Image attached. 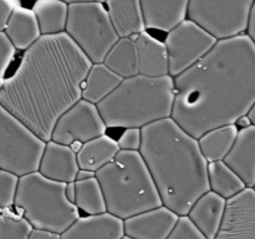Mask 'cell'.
<instances>
[{"instance_id":"obj_29","label":"cell","mask_w":255,"mask_h":239,"mask_svg":"<svg viewBox=\"0 0 255 239\" xmlns=\"http://www.w3.org/2000/svg\"><path fill=\"white\" fill-rule=\"evenodd\" d=\"M34 227L22 216L0 213V239H29Z\"/></svg>"},{"instance_id":"obj_3","label":"cell","mask_w":255,"mask_h":239,"mask_svg":"<svg viewBox=\"0 0 255 239\" xmlns=\"http://www.w3.org/2000/svg\"><path fill=\"white\" fill-rule=\"evenodd\" d=\"M142 134L139 153L151 172L162 203L179 217L188 216L197 199L211 191L208 162L198 139L172 117L143 127Z\"/></svg>"},{"instance_id":"obj_36","label":"cell","mask_w":255,"mask_h":239,"mask_svg":"<svg viewBox=\"0 0 255 239\" xmlns=\"http://www.w3.org/2000/svg\"><path fill=\"white\" fill-rule=\"evenodd\" d=\"M246 34L251 37V40L253 41L254 46H255V2L253 5V9H252L251 12V17H249V22H248V27H247Z\"/></svg>"},{"instance_id":"obj_8","label":"cell","mask_w":255,"mask_h":239,"mask_svg":"<svg viewBox=\"0 0 255 239\" xmlns=\"http://www.w3.org/2000/svg\"><path fill=\"white\" fill-rule=\"evenodd\" d=\"M45 144L0 104V168L19 177L39 171Z\"/></svg>"},{"instance_id":"obj_27","label":"cell","mask_w":255,"mask_h":239,"mask_svg":"<svg viewBox=\"0 0 255 239\" xmlns=\"http://www.w3.org/2000/svg\"><path fill=\"white\" fill-rule=\"evenodd\" d=\"M209 188L224 199L236 196L247 188L243 179L224 161L208 163Z\"/></svg>"},{"instance_id":"obj_10","label":"cell","mask_w":255,"mask_h":239,"mask_svg":"<svg viewBox=\"0 0 255 239\" xmlns=\"http://www.w3.org/2000/svg\"><path fill=\"white\" fill-rule=\"evenodd\" d=\"M218 40L203 27L186 19L168 32L166 37L169 75L177 77L206 56Z\"/></svg>"},{"instance_id":"obj_40","label":"cell","mask_w":255,"mask_h":239,"mask_svg":"<svg viewBox=\"0 0 255 239\" xmlns=\"http://www.w3.org/2000/svg\"><path fill=\"white\" fill-rule=\"evenodd\" d=\"M247 116H248V119H249V121H251L252 126H255V102L253 105H252L251 110L248 111Z\"/></svg>"},{"instance_id":"obj_19","label":"cell","mask_w":255,"mask_h":239,"mask_svg":"<svg viewBox=\"0 0 255 239\" xmlns=\"http://www.w3.org/2000/svg\"><path fill=\"white\" fill-rule=\"evenodd\" d=\"M138 52L139 74L149 77L169 75L168 54L164 42L147 31L133 36Z\"/></svg>"},{"instance_id":"obj_42","label":"cell","mask_w":255,"mask_h":239,"mask_svg":"<svg viewBox=\"0 0 255 239\" xmlns=\"http://www.w3.org/2000/svg\"><path fill=\"white\" fill-rule=\"evenodd\" d=\"M121 239H134V238H132V237H128V236H124Z\"/></svg>"},{"instance_id":"obj_35","label":"cell","mask_w":255,"mask_h":239,"mask_svg":"<svg viewBox=\"0 0 255 239\" xmlns=\"http://www.w3.org/2000/svg\"><path fill=\"white\" fill-rule=\"evenodd\" d=\"M29 239H61V234L46 229H32Z\"/></svg>"},{"instance_id":"obj_37","label":"cell","mask_w":255,"mask_h":239,"mask_svg":"<svg viewBox=\"0 0 255 239\" xmlns=\"http://www.w3.org/2000/svg\"><path fill=\"white\" fill-rule=\"evenodd\" d=\"M66 197L69 198V201H71L75 204V198H76V186H75V182L66 183Z\"/></svg>"},{"instance_id":"obj_7","label":"cell","mask_w":255,"mask_h":239,"mask_svg":"<svg viewBox=\"0 0 255 239\" xmlns=\"http://www.w3.org/2000/svg\"><path fill=\"white\" fill-rule=\"evenodd\" d=\"M67 35L91 60L101 64L120 40L106 6L101 2H80L69 5Z\"/></svg>"},{"instance_id":"obj_25","label":"cell","mask_w":255,"mask_h":239,"mask_svg":"<svg viewBox=\"0 0 255 239\" xmlns=\"http://www.w3.org/2000/svg\"><path fill=\"white\" fill-rule=\"evenodd\" d=\"M124 79L110 70L104 62L92 64L82 87V99L97 105L106 99Z\"/></svg>"},{"instance_id":"obj_26","label":"cell","mask_w":255,"mask_h":239,"mask_svg":"<svg viewBox=\"0 0 255 239\" xmlns=\"http://www.w3.org/2000/svg\"><path fill=\"white\" fill-rule=\"evenodd\" d=\"M32 11L42 35H57L66 30L69 4L62 0H35Z\"/></svg>"},{"instance_id":"obj_1","label":"cell","mask_w":255,"mask_h":239,"mask_svg":"<svg viewBox=\"0 0 255 239\" xmlns=\"http://www.w3.org/2000/svg\"><path fill=\"white\" fill-rule=\"evenodd\" d=\"M92 62L66 34L42 35L16 71L0 81V104L45 142L60 117L82 99Z\"/></svg>"},{"instance_id":"obj_9","label":"cell","mask_w":255,"mask_h":239,"mask_svg":"<svg viewBox=\"0 0 255 239\" xmlns=\"http://www.w3.org/2000/svg\"><path fill=\"white\" fill-rule=\"evenodd\" d=\"M254 0H191L187 19L217 40L246 34Z\"/></svg>"},{"instance_id":"obj_11","label":"cell","mask_w":255,"mask_h":239,"mask_svg":"<svg viewBox=\"0 0 255 239\" xmlns=\"http://www.w3.org/2000/svg\"><path fill=\"white\" fill-rule=\"evenodd\" d=\"M106 129L97 105L81 99L60 117L55 124L51 141L65 146L76 141L86 143L106 134Z\"/></svg>"},{"instance_id":"obj_12","label":"cell","mask_w":255,"mask_h":239,"mask_svg":"<svg viewBox=\"0 0 255 239\" xmlns=\"http://www.w3.org/2000/svg\"><path fill=\"white\" fill-rule=\"evenodd\" d=\"M214 239H255V191L252 187L227 199Z\"/></svg>"},{"instance_id":"obj_23","label":"cell","mask_w":255,"mask_h":239,"mask_svg":"<svg viewBox=\"0 0 255 239\" xmlns=\"http://www.w3.org/2000/svg\"><path fill=\"white\" fill-rule=\"evenodd\" d=\"M120 151L119 143L112 137L107 134L100 136L82 144V148L77 153L79 167L96 173L114 161Z\"/></svg>"},{"instance_id":"obj_38","label":"cell","mask_w":255,"mask_h":239,"mask_svg":"<svg viewBox=\"0 0 255 239\" xmlns=\"http://www.w3.org/2000/svg\"><path fill=\"white\" fill-rule=\"evenodd\" d=\"M92 177H96V173L92 171H87V169H79V173L76 176V181H84V179L92 178Z\"/></svg>"},{"instance_id":"obj_43","label":"cell","mask_w":255,"mask_h":239,"mask_svg":"<svg viewBox=\"0 0 255 239\" xmlns=\"http://www.w3.org/2000/svg\"><path fill=\"white\" fill-rule=\"evenodd\" d=\"M252 188H253V189H254V191H255V184H254V186H253V187H252Z\"/></svg>"},{"instance_id":"obj_13","label":"cell","mask_w":255,"mask_h":239,"mask_svg":"<svg viewBox=\"0 0 255 239\" xmlns=\"http://www.w3.org/2000/svg\"><path fill=\"white\" fill-rule=\"evenodd\" d=\"M178 219V214L166 206L157 207L124 219L125 236L134 239H167Z\"/></svg>"},{"instance_id":"obj_30","label":"cell","mask_w":255,"mask_h":239,"mask_svg":"<svg viewBox=\"0 0 255 239\" xmlns=\"http://www.w3.org/2000/svg\"><path fill=\"white\" fill-rule=\"evenodd\" d=\"M20 177L12 172L0 169V209L15 206Z\"/></svg>"},{"instance_id":"obj_41","label":"cell","mask_w":255,"mask_h":239,"mask_svg":"<svg viewBox=\"0 0 255 239\" xmlns=\"http://www.w3.org/2000/svg\"><path fill=\"white\" fill-rule=\"evenodd\" d=\"M82 144H84V143H81V142L76 141V142H74V143H72V144H70V147H71L72 151H74L75 153L77 154L80 152V149L82 148Z\"/></svg>"},{"instance_id":"obj_34","label":"cell","mask_w":255,"mask_h":239,"mask_svg":"<svg viewBox=\"0 0 255 239\" xmlns=\"http://www.w3.org/2000/svg\"><path fill=\"white\" fill-rule=\"evenodd\" d=\"M21 6L20 0H0V32L5 31L12 12Z\"/></svg>"},{"instance_id":"obj_15","label":"cell","mask_w":255,"mask_h":239,"mask_svg":"<svg viewBox=\"0 0 255 239\" xmlns=\"http://www.w3.org/2000/svg\"><path fill=\"white\" fill-rule=\"evenodd\" d=\"M124 236V219L106 212L80 217L61 233V239H121Z\"/></svg>"},{"instance_id":"obj_2","label":"cell","mask_w":255,"mask_h":239,"mask_svg":"<svg viewBox=\"0 0 255 239\" xmlns=\"http://www.w3.org/2000/svg\"><path fill=\"white\" fill-rule=\"evenodd\" d=\"M172 119L198 139L236 124L255 102V46L247 34L218 40L213 49L174 77Z\"/></svg>"},{"instance_id":"obj_24","label":"cell","mask_w":255,"mask_h":239,"mask_svg":"<svg viewBox=\"0 0 255 239\" xmlns=\"http://www.w3.org/2000/svg\"><path fill=\"white\" fill-rule=\"evenodd\" d=\"M104 64L121 79L138 75V52L133 36L120 39L105 57Z\"/></svg>"},{"instance_id":"obj_17","label":"cell","mask_w":255,"mask_h":239,"mask_svg":"<svg viewBox=\"0 0 255 239\" xmlns=\"http://www.w3.org/2000/svg\"><path fill=\"white\" fill-rule=\"evenodd\" d=\"M105 4L120 39L136 36L147 30L141 0H107Z\"/></svg>"},{"instance_id":"obj_6","label":"cell","mask_w":255,"mask_h":239,"mask_svg":"<svg viewBox=\"0 0 255 239\" xmlns=\"http://www.w3.org/2000/svg\"><path fill=\"white\" fill-rule=\"evenodd\" d=\"M15 208L36 229L64 233L80 218L79 208L66 197V183L39 171L20 177Z\"/></svg>"},{"instance_id":"obj_14","label":"cell","mask_w":255,"mask_h":239,"mask_svg":"<svg viewBox=\"0 0 255 239\" xmlns=\"http://www.w3.org/2000/svg\"><path fill=\"white\" fill-rule=\"evenodd\" d=\"M79 169L77 154L71 147L54 141L46 142L39 166L42 176L61 183H70L76 181Z\"/></svg>"},{"instance_id":"obj_5","label":"cell","mask_w":255,"mask_h":239,"mask_svg":"<svg viewBox=\"0 0 255 239\" xmlns=\"http://www.w3.org/2000/svg\"><path fill=\"white\" fill-rule=\"evenodd\" d=\"M107 213L127 219L163 206L156 183L138 151H120L112 162L96 172Z\"/></svg>"},{"instance_id":"obj_28","label":"cell","mask_w":255,"mask_h":239,"mask_svg":"<svg viewBox=\"0 0 255 239\" xmlns=\"http://www.w3.org/2000/svg\"><path fill=\"white\" fill-rule=\"evenodd\" d=\"M75 186H76L75 206L77 208L84 211L87 216L106 213V201L96 177L84 181H75Z\"/></svg>"},{"instance_id":"obj_44","label":"cell","mask_w":255,"mask_h":239,"mask_svg":"<svg viewBox=\"0 0 255 239\" xmlns=\"http://www.w3.org/2000/svg\"><path fill=\"white\" fill-rule=\"evenodd\" d=\"M0 169H1V168H0Z\"/></svg>"},{"instance_id":"obj_33","label":"cell","mask_w":255,"mask_h":239,"mask_svg":"<svg viewBox=\"0 0 255 239\" xmlns=\"http://www.w3.org/2000/svg\"><path fill=\"white\" fill-rule=\"evenodd\" d=\"M15 52H16V49L11 44L9 37L5 35V32H0V81L14 60Z\"/></svg>"},{"instance_id":"obj_31","label":"cell","mask_w":255,"mask_h":239,"mask_svg":"<svg viewBox=\"0 0 255 239\" xmlns=\"http://www.w3.org/2000/svg\"><path fill=\"white\" fill-rule=\"evenodd\" d=\"M167 239H208L194 226L188 216L179 217L178 223Z\"/></svg>"},{"instance_id":"obj_22","label":"cell","mask_w":255,"mask_h":239,"mask_svg":"<svg viewBox=\"0 0 255 239\" xmlns=\"http://www.w3.org/2000/svg\"><path fill=\"white\" fill-rule=\"evenodd\" d=\"M239 128L237 124L217 127L198 138L199 147L208 163L224 161L236 146Z\"/></svg>"},{"instance_id":"obj_18","label":"cell","mask_w":255,"mask_h":239,"mask_svg":"<svg viewBox=\"0 0 255 239\" xmlns=\"http://www.w3.org/2000/svg\"><path fill=\"white\" fill-rule=\"evenodd\" d=\"M226 202L227 199L216 192L208 191L197 199L189 211L188 218L208 239L216 238L221 228Z\"/></svg>"},{"instance_id":"obj_20","label":"cell","mask_w":255,"mask_h":239,"mask_svg":"<svg viewBox=\"0 0 255 239\" xmlns=\"http://www.w3.org/2000/svg\"><path fill=\"white\" fill-rule=\"evenodd\" d=\"M247 187L255 184V126L239 129L236 146L224 159Z\"/></svg>"},{"instance_id":"obj_21","label":"cell","mask_w":255,"mask_h":239,"mask_svg":"<svg viewBox=\"0 0 255 239\" xmlns=\"http://www.w3.org/2000/svg\"><path fill=\"white\" fill-rule=\"evenodd\" d=\"M4 32L15 49L24 51L31 47L42 36L32 9L24 6L17 7L12 12Z\"/></svg>"},{"instance_id":"obj_4","label":"cell","mask_w":255,"mask_h":239,"mask_svg":"<svg viewBox=\"0 0 255 239\" xmlns=\"http://www.w3.org/2000/svg\"><path fill=\"white\" fill-rule=\"evenodd\" d=\"M176 97L174 77L136 75L97 104L107 128H143L172 117Z\"/></svg>"},{"instance_id":"obj_16","label":"cell","mask_w":255,"mask_h":239,"mask_svg":"<svg viewBox=\"0 0 255 239\" xmlns=\"http://www.w3.org/2000/svg\"><path fill=\"white\" fill-rule=\"evenodd\" d=\"M147 29L169 32L187 19L191 0H141Z\"/></svg>"},{"instance_id":"obj_32","label":"cell","mask_w":255,"mask_h":239,"mask_svg":"<svg viewBox=\"0 0 255 239\" xmlns=\"http://www.w3.org/2000/svg\"><path fill=\"white\" fill-rule=\"evenodd\" d=\"M142 128H126L120 136L119 147L121 151H138L142 147Z\"/></svg>"},{"instance_id":"obj_45","label":"cell","mask_w":255,"mask_h":239,"mask_svg":"<svg viewBox=\"0 0 255 239\" xmlns=\"http://www.w3.org/2000/svg\"><path fill=\"white\" fill-rule=\"evenodd\" d=\"M254 1H255V0H254Z\"/></svg>"},{"instance_id":"obj_39","label":"cell","mask_w":255,"mask_h":239,"mask_svg":"<svg viewBox=\"0 0 255 239\" xmlns=\"http://www.w3.org/2000/svg\"><path fill=\"white\" fill-rule=\"evenodd\" d=\"M62 1H65L69 5L80 4V2H101V4H104V2H106L107 0H62Z\"/></svg>"}]
</instances>
